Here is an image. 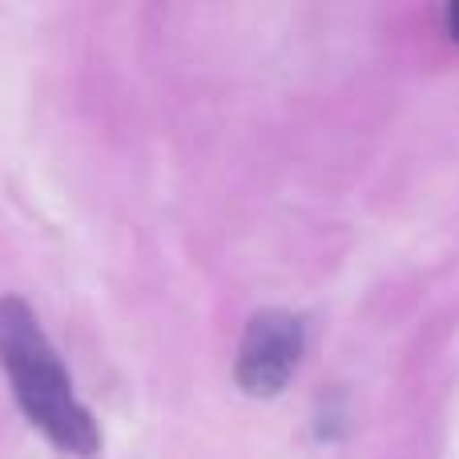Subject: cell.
Wrapping results in <instances>:
<instances>
[{
    "mask_svg": "<svg viewBox=\"0 0 459 459\" xmlns=\"http://www.w3.org/2000/svg\"><path fill=\"white\" fill-rule=\"evenodd\" d=\"M0 367L13 379V395L21 411L48 444L81 459H93L101 452L97 420L77 399L69 371L48 342L40 318L16 294L0 299Z\"/></svg>",
    "mask_w": 459,
    "mask_h": 459,
    "instance_id": "1",
    "label": "cell"
},
{
    "mask_svg": "<svg viewBox=\"0 0 459 459\" xmlns=\"http://www.w3.org/2000/svg\"><path fill=\"white\" fill-rule=\"evenodd\" d=\"M444 21H447V32H452V40H459V0H455V4H447Z\"/></svg>",
    "mask_w": 459,
    "mask_h": 459,
    "instance_id": "3",
    "label": "cell"
},
{
    "mask_svg": "<svg viewBox=\"0 0 459 459\" xmlns=\"http://www.w3.org/2000/svg\"><path fill=\"white\" fill-rule=\"evenodd\" d=\"M307 347V326L290 310H258L246 323L242 347H238L234 379L246 395L270 399L294 379Z\"/></svg>",
    "mask_w": 459,
    "mask_h": 459,
    "instance_id": "2",
    "label": "cell"
}]
</instances>
